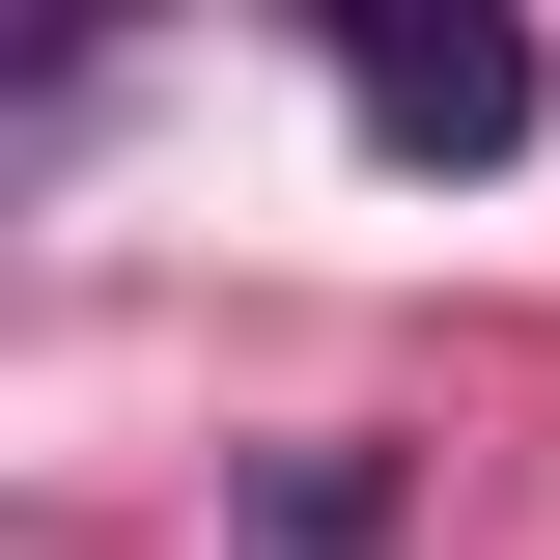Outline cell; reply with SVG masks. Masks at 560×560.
<instances>
[{"label":"cell","mask_w":560,"mask_h":560,"mask_svg":"<svg viewBox=\"0 0 560 560\" xmlns=\"http://www.w3.org/2000/svg\"><path fill=\"white\" fill-rule=\"evenodd\" d=\"M337 113H364V168H504V140H533V28H504V0H448V28L364 0L337 28Z\"/></svg>","instance_id":"obj_1"},{"label":"cell","mask_w":560,"mask_h":560,"mask_svg":"<svg viewBox=\"0 0 560 560\" xmlns=\"http://www.w3.org/2000/svg\"><path fill=\"white\" fill-rule=\"evenodd\" d=\"M364 533H393V448H280L253 477V560H364Z\"/></svg>","instance_id":"obj_2"}]
</instances>
